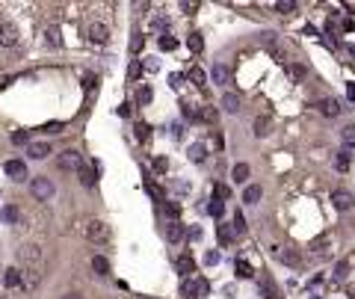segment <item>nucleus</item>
Instances as JSON below:
<instances>
[{
	"label": "nucleus",
	"instance_id": "nucleus-1",
	"mask_svg": "<svg viewBox=\"0 0 355 299\" xmlns=\"http://www.w3.org/2000/svg\"><path fill=\"white\" fill-rule=\"evenodd\" d=\"M30 193H33L39 201H48V199H54V193H57V184H54L48 175H42V178H33V181H30Z\"/></svg>",
	"mask_w": 355,
	"mask_h": 299
},
{
	"label": "nucleus",
	"instance_id": "nucleus-2",
	"mask_svg": "<svg viewBox=\"0 0 355 299\" xmlns=\"http://www.w3.org/2000/svg\"><path fill=\"white\" fill-rule=\"evenodd\" d=\"M110 225L107 222H101V219H92V222H86V240H92V243H110Z\"/></svg>",
	"mask_w": 355,
	"mask_h": 299
},
{
	"label": "nucleus",
	"instance_id": "nucleus-3",
	"mask_svg": "<svg viewBox=\"0 0 355 299\" xmlns=\"http://www.w3.org/2000/svg\"><path fill=\"white\" fill-rule=\"evenodd\" d=\"M86 33H89V42H92V45H107V39H110V27L101 24V21H92Z\"/></svg>",
	"mask_w": 355,
	"mask_h": 299
},
{
	"label": "nucleus",
	"instance_id": "nucleus-4",
	"mask_svg": "<svg viewBox=\"0 0 355 299\" xmlns=\"http://www.w3.org/2000/svg\"><path fill=\"white\" fill-rule=\"evenodd\" d=\"M331 204H334L337 210H352L355 196L349 193V190H334V193H331Z\"/></svg>",
	"mask_w": 355,
	"mask_h": 299
},
{
	"label": "nucleus",
	"instance_id": "nucleus-5",
	"mask_svg": "<svg viewBox=\"0 0 355 299\" xmlns=\"http://www.w3.org/2000/svg\"><path fill=\"white\" fill-rule=\"evenodd\" d=\"M272 255H275L278 261H284L287 266H299V264H302V255H299L296 249H281V246H272Z\"/></svg>",
	"mask_w": 355,
	"mask_h": 299
},
{
	"label": "nucleus",
	"instance_id": "nucleus-6",
	"mask_svg": "<svg viewBox=\"0 0 355 299\" xmlns=\"http://www.w3.org/2000/svg\"><path fill=\"white\" fill-rule=\"evenodd\" d=\"M0 45H3V48L18 45V27H15V24H9V21L0 24Z\"/></svg>",
	"mask_w": 355,
	"mask_h": 299
},
{
	"label": "nucleus",
	"instance_id": "nucleus-7",
	"mask_svg": "<svg viewBox=\"0 0 355 299\" xmlns=\"http://www.w3.org/2000/svg\"><path fill=\"white\" fill-rule=\"evenodd\" d=\"M57 163H60V169H65V172H68V169H80V166H83V157H80L74 148H68V151H63V154H60V160H57Z\"/></svg>",
	"mask_w": 355,
	"mask_h": 299
},
{
	"label": "nucleus",
	"instance_id": "nucleus-8",
	"mask_svg": "<svg viewBox=\"0 0 355 299\" xmlns=\"http://www.w3.org/2000/svg\"><path fill=\"white\" fill-rule=\"evenodd\" d=\"M6 175L12 178V181H24L27 178V166H24V160H18V157H12V160H6Z\"/></svg>",
	"mask_w": 355,
	"mask_h": 299
},
{
	"label": "nucleus",
	"instance_id": "nucleus-9",
	"mask_svg": "<svg viewBox=\"0 0 355 299\" xmlns=\"http://www.w3.org/2000/svg\"><path fill=\"white\" fill-rule=\"evenodd\" d=\"M39 284H42V269H39V266L24 269V275H21V287H24V290H36Z\"/></svg>",
	"mask_w": 355,
	"mask_h": 299
},
{
	"label": "nucleus",
	"instance_id": "nucleus-10",
	"mask_svg": "<svg viewBox=\"0 0 355 299\" xmlns=\"http://www.w3.org/2000/svg\"><path fill=\"white\" fill-rule=\"evenodd\" d=\"M317 110L323 113L325 119H337L343 107H340V101H337V98H323V101H320V104H317Z\"/></svg>",
	"mask_w": 355,
	"mask_h": 299
},
{
	"label": "nucleus",
	"instance_id": "nucleus-11",
	"mask_svg": "<svg viewBox=\"0 0 355 299\" xmlns=\"http://www.w3.org/2000/svg\"><path fill=\"white\" fill-rule=\"evenodd\" d=\"M184 237H187V228H184L181 222H169V225H166V240H169V243H181Z\"/></svg>",
	"mask_w": 355,
	"mask_h": 299
},
{
	"label": "nucleus",
	"instance_id": "nucleus-12",
	"mask_svg": "<svg viewBox=\"0 0 355 299\" xmlns=\"http://www.w3.org/2000/svg\"><path fill=\"white\" fill-rule=\"evenodd\" d=\"M27 154H30L33 160H45V157L51 154V145H48V142H30V145H27Z\"/></svg>",
	"mask_w": 355,
	"mask_h": 299
},
{
	"label": "nucleus",
	"instance_id": "nucleus-13",
	"mask_svg": "<svg viewBox=\"0 0 355 299\" xmlns=\"http://www.w3.org/2000/svg\"><path fill=\"white\" fill-rule=\"evenodd\" d=\"M21 261H30V264H39L42 261V246H36V243H30V246H24L21 252Z\"/></svg>",
	"mask_w": 355,
	"mask_h": 299
},
{
	"label": "nucleus",
	"instance_id": "nucleus-14",
	"mask_svg": "<svg viewBox=\"0 0 355 299\" xmlns=\"http://www.w3.org/2000/svg\"><path fill=\"white\" fill-rule=\"evenodd\" d=\"M18 216H21V213H18V207H15V204H3V207H0V222L15 225V222H18Z\"/></svg>",
	"mask_w": 355,
	"mask_h": 299
},
{
	"label": "nucleus",
	"instance_id": "nucleus-15",
	"mask_svg": "<svg viewBox=\"0 0 355 299\" xmlns=\"http://www.w3.org/2000/svg\"><path fill=\"white\" fill-rule=\"evenodd\" d=\"M222 110L225 113H240V95L237 92H225L222 95Z\"/></svg>",
	"mask_w": 355,
	"mask_h": 299
},
{
	"label": "nucleus",
	"instance_id": "nucleus-16",
	"mask_svg": "<svg viewBox=\"0 0 355 299\" xmlns=\"http://www.w3.org/2000/svg\"><path fill=\"white\" fill-rule=\"evenodd\" d=\"M349 163H352V148H340V151H337V157H334V166L340 169V172H346V169H349Z\"/></svg>",
	"mask_w": 355,
	"mask_h": 299
},
{
	"label": "nucleus",
	"instance_id": "nucleus-17",
	"mask_svg": "<svg viewBox=\"0 0 355 299\" xmlns=\"http://www.w3.org/2000/svg\"><path fill=\"white\" fill-rule=\"evenodd\" d=\"M228 77H231V71H228V66H222V63H216V66H213V71H210V80L222 86V83H228Z\"/></svg>",
	"mask_w": 355,
	"mask_h": 299
},
{
	"label": "nucleus",
	"instance_id": "nucleus-18",
	"mask_svg": "<svg viewBox=\"0 0 355 299\" xmlns=\"http://www.w3.org/2000/svg\"><path fill=\"white\" fill-rule=\"evenodd\" d=\"M260 196H263V190H260L258 184H249V187L243 190V201H246V204H258Z\"/></svg>",
	"mask_w": 355,
	"mask_h": 299
},
{
	"label": "nucleus",
	"instance_id": "nucleus-19",
	"mask_svg": "<svg viewBox=\"0 0 355 299\" xmlns=\"http://www.w3.org/2000/svg\"><path fill=\"white\" fill-rule=\"evenodd\" d=\"M269 128H272L269 116H258V119H255V136H258V139H263V136H269Z\"/></svg>",
	"mask_w": 355,
	"mask_h": 299
},
{
	"label": "nucleus",
	"instance_id": "nucleus-20",
	"mask_svg": "<svg viewBox=\"0 0 355 299\" xmlns=\"http://www.w3.org/2000/svg\"><path fill=\"white\" fill-rule=\"evenodd\" d=\"M207 293H210L207 278H193V299H204Z\"/></svg>",
	"mask_w": 355,
	"mask_h": 299
},
{
	"label": "nucleus",
	"instance_id": "nucleus-21",
	"mask_svg": "<svg viewBox=\"0 0 355 299\" xmlns=\"http://www.w3.org/2000/svg\"><path fill=\"white\" fill-rule=\"evenodd\" d=\"M175 266H178V272H181V275H190V272L195 269V261L190 258V255H181V258L175 261Z\"/></svg>",
	"mask_w": 355,
	"mask_h": 299
},
{
	"label": "nucleus",
	"instance_id": "nucleus-22",
	"mask_svg": "<svg viewBox=\"0 0 355 299\" xmlns=\"http://www.w3.org/2000/svg\"><path fill=\"white\" fill-rule=\"evenodd\" d=\"M231 178H234L237 184H246V181H249V163H237V166L231 169Z\"/></svg>",
	"mask_w": 355,
	"mask_h": 299
},
{
	"label": "nucleus",
	"instance_id": "nucleus-23",
	"mask_svg": "<svg viewBox=\"0 0 355 299\" xmlns=\"http://www.w3.org/2000/svg\"><path fill=\"white\" fill-rule=\"evenodd\" d=\"M3 281H6V287H21V269L9 266V269H6V275H3Z\"/></svg>",
	"mask_w": 355,
	"mask_h": 299
},
{
	"label": "nucleus",
	"instance_id": "nucleus-24",
	"mask_svg": "<svg viewBox=\"0 0 355 299\" xmlns=\"http://www.w3.org/2000/svg\"><path fill=\"white\" fill-rule=\"evenodd\" d=\"M92 272H95V275H107V272H110V261H107L104 255H95V258H92Z\"/></svg>",
	"mask_w": 355,
	"mask_h": 299
},
{
	"label": "nucleus",
	"instance_id": "nucleus-25",
	"mask_svg": "<svg viewBox=\"0 0 355 299\" xmlns=\"http://www.w3.org/2000/svg\"><path fill=\"white\" fill-rule=\"evenodd\" d=\"M77 175H80V184H83V187H89V190L95 187V172H92V169L80 166V169H77Z\"/></svg>",
	"mask_w": 355,
	"mask_h": 299
},
{
	"label": "nucleus",
	"instance_id": "nucleus-26",
	"mask_svg": "<svg viewBox=\"0 0 355 299\" xmlns=\"http://www.w3.org/2000/svg\"><path fill=\"white\" fill-rule=\"evenodd\" d=\"M190 80H193V83L198 86V89H204V86H207V74H204V71H201L198 66L190 68Z\"/></svg>",
	"mask_w": 355,
	"mask_h": 299
},
{
	"label": "nucleus",
	"instance_id": "nucleus-27",
	"mask_svg": "<svg viewBox=\"0 0 355 299\" xmlns=\"http://www.w3.org/2000/svg\"><path fill=\"white\" fill-rule=\"evenodd\" d=\"M340 139H343V148H355V125H346L340 131Z\"/></svg>",
	"mask_w": 355,
	"mask_h": 299
},
{
	"label": "nucleus",
	"instance_id": "nucleus-28",
	"mask_svg": "<svg viewBox=\"0 0 355 299\" xmlns=\"http://www.w3.org/2000/svg\"><path fill=\"white\" fill-rule=\"evenodd\" d=\"M234 269H237V278H252V275H255V272H252V266H249V261H243V258L234 264Z\"/></svg>",
	"mask_w": 355,
	"mask_h": 299
},
{
	"label": "nucleus",
	"instance_id": "nucleus-29",
	"mask_svg": "<svg viewBox=\"0 0 355 299\" xmlns=\"http://www.w3.org/2000/svg\"><path fill=\"white\" fill-rule=\"evenodd\" d=\"M204 157H207V151H204V145H201V142L190 145V160H193V163H201Z\"/></svg>",
	"mask_w": 355,
	"mask_h": 299
},
{
	"label": "nucleus",
	"instance_id": "nucleus-30",
	"mask_svg": "<svg viewBox=\"0 0 355 299\" xmlns=\"http://www.w3.org/2000/svg\"><path fill=\"white\" fill-rule=\"evenodd\" d=\"M187 48H190L193 54H201V51H204V39H201L198 33H193L190 39H187Z\"/></svg>",
	"mask_w": 355,
	"mask_h": 299
},
{
	"label": "nucleus",
	"instance_id": "nucleus-31",
	"mask_svg": "<svg viewBox=\"0 0 355 299\" xmlns=\"http://www.w3.org/2000/svg\"><path fill=\"white\" fill-rule=\"evenodd\" d=\"M133 133H136V139H139V142H148V136H151V125L139 122V125L133 128Z\"/></svg>",
	"mask_w": 355,
	"mask_h": 299
},
{
	"label": "nucleus",
	"instance_id": "nucleus-32",
	"mask_svg": "<svg viewBox=\"0 0 355 299\" xmlns=\"http://www.w3.org/2000/svg\"><path fill=\"white\" fill-rule=\"evenodd\" d=\"M216 234H219V243H222V246H228V243L234 240V228H231V225H219Z\"/></svg>",
	"mask_w": 355,
	"mask_h": 299
},
{
	"label": "nucleus",
	"instance_id": "nucleus-33",
	"mask_svg": "<svg viewBox=\"0 0 355 299\" xmlns=\"http://www.w3.org/2000/svg\"><path fill=\"white\" fill-rule=\"evenodd\" d=\"M151 98H154L151 86H139V92H136V104H151Z\"/></svg>",
	"mask_w": 355,
	"mask_h": 299
},
{
	"label": "nucleus",
	"instance_id": "nucleus-34",
	"mask_svg": "<svg viewBox=\"0 0 355 299\" xmlns=\"http://www.w3.org/2000/svg\"><path fill=\"white\" fill-rule=\"evenodd\" d=\"M142 42H145V36L139 33V30H133V36H130V54H139Z\"/></svg>",
	"mask_w": 355,
	"mask_h": 299
},
{
	"label": "nucleus",
	"instance_id": "nucleus-35",
	"mask_svg": "<svg viewBox=\"0 0 355 299\" xmlns=\"http://www.w3.org/2000/svg\"><path fill=\"white\" fill-rule=\"evenodd\" d=\"M231 228H234V234H243V231H246V219H243V213H240V210L234 213V225H231Z\"/></svg>",
	"mask_w": 355,
	"mask_h": 299
},
{
	"label": "nucleus",
	"instance_id": "nucleus-36",
	"mask_svg": "<svg viewBox=\"0 0 355 299\" xmlns=\"http://www.w3.org/2000/svg\"><path fill=\"white\" fill-rule=\"evenodd\" d=\"M275 9H278L281 15H290V12H296V3H293V0H281V3H275Z\"/></svg>",
	"mask_w": 355,
	"mask_h": 299
},
{
	"label": "nucleus",
	"instance_id": "nucleus-37",
	"mask_svg": "<svg viewBox=\"0 0 355 299\" xmlns=\"http://www.w3.org/2000/svg\"><path fill=\"white\" fill-rule=\"evenodd\" d=\"M45 39H48L54 48H60V45H63V39H60V30H57V27H51V30L45 33Z\"/></svg>",
	"mask_w": 355,
	"mask_h": 299
},
{
	"label": "nucleus",
	"instance_id": "nucleus-38",
	"mask_svg": "<svg viewBox=\"0 0 355 299\" xmlns=\"http://www.w3.org/2000/svg\"><path fill=\"white\" fill-rule=\"evenodd\" d=\"M160 48H163V51H175V48H178V42H175L172 36L163 33V36H160Z\"/></svg>",
	"mask_w": 355,
	"mask_h": 299
},
{
	"label": "nucleus",
	"instance_id": "nucleus-39",
	"mask_svg": "<svg viewBox=\"0 0 355 299\" xmlns=\"http://www.w3.org/2000/svg\"><path fill=\"white\" fill-rule=\"evenodd\" d=\"M287 71H290V77H293V80H302V77H305V68L299 66V63H293V66H287Z\"/></svg>",
	"mask_w": 355,
	"mask_h": 299
},
{
	"label": "nucleus",
	"instance_id": "nucleus-40",
	"mask_svg": "<svg viewBox=\"0 0 355 299\" xmlns=\"http://www.w3.org/2000/svg\"><path fill=\"white\" fill-rule=\"evenodd\" d=\"M216 116H219L216 107H204V110H201V119H204V122H216Z\"/></svg>",
	"mask_w": 355,
	"mask_h": 299
},
{
	"label": "nucleus",
	"instance_id": "nucleus-41",
	"mask_svg": "<svg viewBox=\"0 0 355 299\" xmlns=\"http://www.w3.org/2000/svg\"><path fill=\"white\" fill-rule=\"evenodd\" d=\"M207 210H210V213H213V216H222V210H225V204H222V201H210V204H207Z\"/></svg>",
	"mask_w": 355,
	"mask_h": 299
},
{
	"label": "nucleus",
	"instance_id": "nucleus-42",
	"mask_svg": "<svg viewBox=\"0 0 355 299\" xmlns=\"http://www.w3.org/2000/svg\"><path fill=\"white\" fill-rule=\"evenodd\" d=\"M213 193H216V201H225L228 196H231V190H228L225 184H216V190H213Z\"/></svg>",
	"mask_w": 355,
	"mask_h": 299
},
{
	"label": "nucleus",
	"instance_id": "nucleus-43",
	"mask_svg": "<svg viewBox=\"0 0 355 299\" xmlns=\"http://www.w3.org/2000/svg\"><path fill=\"white\" fill-rule=\"evenodd\" d=\"M12 142H15V145H30V142H27V131H15L12 133Z\"/></svg>",
	"mask_w": 355,
	"mask_h": 299
},
{
	"label": "nucleus",
	"instance_id": "nucleus-44",
	"mask_svg": "<svg viewBox=\"0 0 355 299\" xmlns=\"http://www.w3.org/2000/svg\"><path fill=\"white\" fill-rule=\"evenodd\" d=\"M63 128H65L63 122H51V125H45L42 131H45V133H63Z\"/></svg>",
	"mask_w": 355,
	"mask_h": 299
},
{
	"label": "nucleus",
	"instance_id": "nucleus-45",
	"mask_svg": "<svg viewBox=\"0 0 355 299\" xmlns=\"http://www.w3.org/2000/svg\"><path fill=\"white\" fill-rule=\"evenodd\" d=\"M346 269H349V266H346V261H340V264L334 266V278H343V275H346Z\"/></svg>",
	"mask_w": 355,
	"mask_h": 299
},
{
	"label": "nucleus",
	"instance_id": "nucleus-46",
	"mask_svg": "<svg viewBox=\"0 0 355 299\" xmlns=\"http://www.w3.org/2000/svg\"><path fill=\"white\" fill-rule=\"evenodd\" d=\"M166 213H169V216H172V222H175V216H178V213H181V207H178V204H172V201H169V204H166Z\"/></svg>",
	"mask_w": 355,
	"mask_h": 299
},
{
	"label": "nucleus",
	"instance_id": "nucleus-47",
	"mask_svg": "<svg viewBox=\"0 0 355 299\" xmlns=\"http://www.w3.org/2000/svg\"><path fill=\"white\" fill-rule=\"evenodd\" d=\"M204 261H207L210 266H213V264H219V252H207V255H204Z\"/></svg>",
	"mask_w": 355,
	"mask_h": 299
},
{
	"label": "nucleus",
	"instance_id": "nucleus-48",
	"mask_svg": "<svg viewBox=\"0 0 355 299\" xmlns=\"http://www.w3.org/2000/svg\"><path fill=\"white\" fill-rule=\"evenodd\" d=\"M169 83H172V86H175V89H178V86H181V83H184V74H172V77H169Z\"/></svg>",
	"mask_w": 355,
	"mask_h": 299
},
{
	"label": "nucleus",
	"instance_id": "nucleus-49",
	"mask_svg": "<svg viewBox=\"0 0 355 299\" xmlns=\"http://www.w3.org/2000/svg\"><path fill=\"white\" fill-rule=\"evenodd\" d=\"M154 169H157V172H166V169H169V160H163V157H160V160L154 163Z\"/></svg>",
	"mask_w": 355,
	"mask_h": 299
},
{
	"label": "nucleus",
	"instance_id": "nucleus-50",
	"mask_svg": "<svg viewBox=\"0 0 355 299\" xmlns=\"http://www.w3.org/2000/svg\"><path fill=\"white\" fill-rule=\"evenodd\" d=\"M154 30H169V21H163V18H157V21H154Z\"/></svg>",
	"mask_w": 355,
	"mask_h": 299
},
{
	"label": "nucleus",
	"instance_id": "nucleus-51",
	"mask_svg": "<svg viewBox=\"0 0 355 299\" xmlns=\"http://www.w3.org/2000/svg\"><path fill=\"white\" fill-rule=\"evenodd\" d=\"M130 77H139V63H136V60H133V63H130V71H128Z\"/></svg>",
	"mask_w": 355,
	"mask_h": 299
},
{
	"label": "nucleus",
	"instance_id": "nucleus-52",
	"mask_svg": "<svg viewBox=\"0 0 355 299\" xmlns=\"http://www.w3.org/2000/svg\"><path fill=\"white\" fill-rule=\"evenodd\" d=\"M119 116L128 119V116H130V104H122V107H119Z\"/></svg>",
	"mask_w": 355,
	"mask_h": 299
},
{
	"label": "nucleus",
	"instance_id": "nucleus-53",
	"mask_svg": "<svg viewBox=\"0 0 355 299\" xmlns=\"http://www.w3.org/2000/svg\"><path fill=\"white\" fill-rule=\"evenodd\" d=\"M145 68H148V71H157V68H160V63H157V60H148V63H145Z\"/></svg>",
	"mask_w": 355,
	"mask_h": 299
},
{
	"label": "nucleus",
	"instance_id": "nucleus-54",
	"mask_svg": "<svg viewBox=\"0 0 355 299\" xmlns=\"http://www.w3.org/2000/svg\"><path fill=\"white\" fill-rule=\"evenodd\" d=\"M184 116H187V119H193V116H195V110L190 107V104H184Z\"/></svg>",
	"mask_w": 355,
	"mask_h": 299
},
{
	"label": "nucleus",
	"instance_id": "nucleus-55",
	"mask_svg": "<svg viewBox=\"0 0 355 299\" xmlns=\"http://www.w3.org/2000/svg\"><path fill=\"white\" fill-rule=\"evenodd\" d=\"M346 92H349V98L355 101V83H349V86H346Z\"/></svg>",
	"mask_w": 355,
	"mask_h": 299
},
{
	"label": "nucleus",
	"instance_id": "nucleus-56",
	"mask_svg": "<svg viewBox=\"0 0 355 299\" xmlns=\"http://www.w3.org/2000/svg\"><path fill=\"white\" fill-rule=\"evenodd\" d=\"M63 299H83V296H80V293H65Z\"/></svg>",
	"mask_w": 355,
	"mask_h": 299
},
{
	"label": "nucleus",
	"instance_id": "nucleus-57",
	"mask_svg": "<svg viewBox=\"0 0 355 299\" xmlns=\"http://www.w3.org/2000/svg\"><path fill=\"white\" fill-rule=\"evenodd\" d=\"M6 83H9V77H0V89H3V86H6Z\"/></svg>",
	"mask_w": 355,
	"mask_h": 299
},
{
	"label": "nucleus",
	"instance_id": "nucleus-58",
	"mask_svg": "<svg viewBox=\"0 0 355 299\" xmlns=\"http://www.w3.org/2000/svg\"><path fill=\"white\" fill-rule=\"evenodd\" d=\"M142 299H151V296H142Z\"/></svg>",
	"mask_w": 355,
	"mask_h": 299
}]
</instances>
